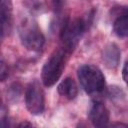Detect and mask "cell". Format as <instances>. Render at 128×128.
Here are the masks:
<instances>
[{
	"mask_svg": "<svg viewBox=\"0 0 128 128\" xmlns=\"http://www.w3.org/2000/svg\"><path fill=\"white\" fill-rule=\"evenodd\" d=\"M93 15L92 11L83 17L73 20L66 19L62 24L60 29V39L63 44V49L68 54L73 52L84 33L89 29L92 23Z\"/></svg>",
	"mask_w": 128,
	"mask_h": 128,
	"instance_id": "cell-1",
	"label": "cell"
},
{
	"mask_svg": "<svg viewBox=\"0 0 128 128\" xmlns=\"http://www.w3.org/2000/svg\"><path fill=\"white\" fill-rule=\"evenodd\" d=\"M77 76L82 88L88 95L98 98L104 93L106 88L105 77L97 66L91 64L82 65L77 71Z\"/></svg>",
	"mask_w": 128,
	"mask_h": 128,
	"instance_id": "cell-2",
	"label": "cell"
},
{
	"mask_svg": "<svg viewBox=\"0 0 128 128\" xmlns=\"http://www.w3.org/2000/svg\"><path fill=\"white\" fill-rule=\"evenodd\" d=\"M18 31L21 43L26 49L38 52L43 48L45 38L40 27L33 18H23L19 23Z\"/></svg>",
	"mask_w": 128,
	"mask_h": 128,
	"instance_id": "cell-3",
	"label": "cell"
},
{
	"mask_svg": "<svg viewBox=\"0 0 128 128\" xmlns=\"http://www.w3.org/2000/svg\"><path fill=\"white\" fill-rule=\"evenodd\" d=\"M67 54L68 53L63 48L58 49L54 51L49 59L45 62L41 73V78L44 86L51 87L59 80L65 68Z\"/></svg>",
	"mask_w": 128,
	"mask_h": 128,
	"instance_id": "cell-4",
	"label": "cell"
},
{
	"mask_svg": "<svg viewBox=\"0 0 128 128\" xmlns=\"http://www.w3.org/2000/svg\"><path fill=\"white\" fill-rule=\"evenodd\" d=\"M25 104L28 111L33 115L42 114L45 108L44 91L37 80L31 82L25 92Z\"/></svg>",
	"mask_w": 128,
	"mask_h": 128,
	"instance_id": "cell-5",
	"label": "cell"
},
{
	"mask_svg": "<svg viewBox=\"0 0 128 128\" xmlns=\"http://www.w3.org/2000/svg\"><path fill=\"white\" fill-rule=\"evenodd\" d=\"M109 118H110L109 111L104 104H102L98 100L94 101L91 104L89 110V119L95 127L107 126L109 122Z\"/></svg>",
	"mask_w": 128,
	"mask_h": 128,
	"instance_id": "cell-6",
	"label": "cell"
},
{
	"mask_svg": "<svg viewBox=\"0 0 128 128\" xmlns=\"http://www.w3.org/2000/svg\"><path fill=\"white\" fill-rule=\"evenodd\" d=\"M12 1L1 0V37L2 39L10 33L12 28Z\"/></svg>",
	"mask_w": 128,
	"mask_h": 128,
	"instance_id": "cell-7",
	"label": "cell"
},
{
	"mask_svg": "<svg viewBox=\"0 0 128 128\" xmlns=\"http://www.w3.org/2000/svg\"><path fill=\"white\" fill-rule=\"evenodd\" d=\"M120 55H121V52L119 50V47L115 43H109L103 49L102 60L107 68L115 69L119 65Z\"/></svg>",
	"mask_w": 128,
	"mask_h": 128,
	"instance_id": "cell-8",
	"label": "cell"
},
{
	"mask_svg": "<svg viewBox=\"0 0 128 128\" xmlns=\"http://www.w3.org/2000/svg\"><path fill=\"white\" fill-rule=\"evenodd\" d=\"M113 22V30L119 37H128V8H124L122 13L117 14Z\"/></svg>",
	"mask_w": 128,
	"mask_h": 128,
	"instance_id": "cell-9",
	"label": "cell"
},
{
	"mask_svg": "<svg viewBox=\"0 0 128 128\" xmlns=\"http://www.w3.org/2000/svg\"><path fill=\"white\" fill-rule=\"evenodd\" d=\"M58 93L69 100L74 99L78 94V87L76 82L70 77L65 78L58 85Z\"/></svg>",
	"mask_w": 128,
	"mask_h": 128,
	"instance_id": "cell-10",
	"label": "cell"
},
{
	"mask_svg": "<svg viewBox=\"0 0 128 128\" xmlns=\"http://www.w3.org/2000/svg\"><path fill=\"white\" fill-rule=\"evenodd\" d=\"M8 75H9L8 67L6 66L4 60L2 59L1 60V67H0V78H1V81H5L6 78L8 77Z\"/></svg>",
	"mask_w": 128,
	"mask_h": 128,
	"instance_id": "cell-11",
	"label": "cell"
},
{
	"mask_svg": "<svg viewBox=\"0 0 128 128\" xmlns=\"http://www.w3.org/2000/svg\"><path fill=\"white\" fill-rule=\"evenodd\" d=\"M122 77L125 81V83L128 85V62H126L122 69Z\"/></svg>",
	"mask_w": 128,
	"mask_h": 128,
	"instance_id": "cell-12",
	"label": "cell"
},
{
	"mask_svg": "<svg viewBox=\"0 0 128 128\" xmlns=\"http://www.w3.org/2000/svg\"><path fill=\"white\" fill-rule=\"evenodd\" d=\"M26 126L31 127V126H32V124H31V123H28V122H22V123H20V124H19V127H26Z\"/></svg>",
	"mask_w": 128,
	"mask_h": 128,
	"instance_id": "cell-13",
	"label": "cell"
}]
</instances>
